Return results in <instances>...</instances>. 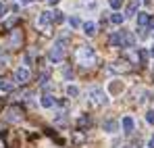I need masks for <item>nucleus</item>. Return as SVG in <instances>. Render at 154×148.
Segmentation results:
<instances>
[{
  "label": "nucleus",
  "mask_w": 154,
  "mask_h": 148,
  "mask_svg": "<svg viewBox=\"0 0 154 148\" xmlns=\"http://www.w3.org/2000/svg\"><path fill=\"white\" fill-rule=\"evenodd\" d=\"M65 44H67V40H58V42L48 50V58H50L52 63H60V61L65 58Z\"/></svg>",
  "instance_id": "f257e3e1"
},
{
  "label": "nucleus",
  "mask_w": 154,
  "mask_h": 148,
  "mask_svg": "<svg viewBox=\"0 0 154 148\" xmlns=\"http://www.w3.org/2000/svg\"><path fill=\"white\" fill-rule=\"evenodd\" d=\"M77 58H79V63H83V65H92V63L96 61V52L90 48V46H83V48L77 50Z\"/></svg>",
  "instance_id": "f03ea898"
},
{
  "label": "nucleus",
  "mask_w": 154,
  "mask_h": 148,
  "mask_svg": "<svg viewBox=\"0 0 154 148\" xmlns=\"http://www.w3.org/2000/svg\"><path fill=\"white\" fill-rule=\"evenodd\" d=\"M4 119H6L8 123H19V121L23 119V111H21V106H8V109L4 111Z\"/></svg>",
  "instance_id": "7ed1b4c3"
},
{
  "label": "nucleus",
  "mask_w": 154,
  "mask_h": 148,
  "mask_svg": "<svg viewBox=\"0 0 154 148\" xmlns=\"http://www.w3.org/2000/svg\"><path fill=\"white\" fill-rule=\"evenodd\" d=\"M88 96H90V100H92L94 104H98V106L108 102V98H106V94H104L102 88H92V90L88 92Z\"/></svg>",
  "instance_id": "20e7f679"
},
{
  "label": "nucleus",
  "mask_w": 154,
  "mask_h": 148,
  "mask_svg": "<svg viewBox=\"0 0 154 148\" xmlns=\"http://www.w3.org/2000/svg\"><path fill=\"white\" fill-rule=\"evenodd\" d=\"M15 79H17L19 83H27V81H29V69L19 67V69L15 71Z\"/></svg>",
  "instance_id": "39448f33"
},
{
  "label": "nucleus",
  "mask_w": 154,
  "mask_h": 148,
  "mask_svg": "<svg viewBox=\"0 0 154 148\" xmlns=\"http://www.w3.org/2000/svg\"><path fill=\"white\" fill-rule=\"evenodd\" d=\"M21 40H23V33H21L19 29H15V31L11 33V46H13V48H19V46H21Z\"/></svg>",
  "instance_id": "423d86ee"
},
{
  "label": "nucleus",
  "mask_w": 154,
  "mask_h": 148,
  "mask_svg": "<svg viewBox=\"0 0 154 148\" xmlns=\"http://www.w3.org/2000/svg\"><path fill=\"white\" fill-rule=\"evenodd\" d=\"M121 38H123V46H133L135 44V38H133V33L131 31H125V29H121Z\"/></svg>",
  "instance_id": "0eeeda50"
},
{
  "label": "nucleus",
  "mask_w": 154,
  "mask_h": 148,
  "mask_svg": "<svg viewBox=\"0 0 154 148\" xmlns=\"http://www.w3.org/2000/svg\"><path fill=\"white\" fill-rule=\"evenodd\" d=\"M102 127H104V131L115 134V131L119 129V123H117V121H112V119H108V121H104V123H102Z\"/></svg>",
  "instance_id": "6e6552de"
},
{
  "label": "nucleus",
  "mask_w": 154,
  "mask_h": 148,
  "mask_svg": "<svg viewBox=\"0 0 154 148\" xmlns=\"http://www.w3.org/2000/svg\"><path fill=\"white\" fill-rule=\"evenodd\" d=\"M48 23H52V13H42L40 19H38V25L40 27H46Z\"/></svg>",
  "instance_id": "1a4fd4ad"
},
{
  "label": "nucleus",
  "mask_w": 154,
  "mask_h": 148,
  "mask_svg": "<svg viewBox=\"0 0 154 148\" xmlns=\"http://www.w3.org/2000/svg\"><path fill=\"white\" fill-rule=\"evenodd\" d=\"M148 23H150V15H148V13H137V25L146 29Z\"/></svg>",
  "instance_id": "9d476101"
},
{
  "label": "nucleus",
  "mask_w": 154,
  "mask_h": 148,
  "mask_svg": "<svg viewBox=\"0 0 154 148\" xmlns=\"http://www.w3.org/2000/svg\"><path fill=\"white\" fill-rule=\"evenodd\" d=\"M40 102H42V106H44V109H50V106H54V102H56V100H54V96H50V94H44Z\"/></svg>",
  "instance_id": "9b49d317"
},
{
  "label": "nucleus",
  "mask_w": 154,
  "mask_h": 148,
  "mask_svg": "<svg viewBox=\"0 0 154 148\" xmlns=\"http://www.w3.org/2000/svg\"><path fill=\"white\" fill-rule=\"evenodd\" d=\"M140 2H142V0H131V2H129L127 11H125V15H127V17L135 15V11H137V6H140Z\"/></svg>",
  "instance_id": "f8f14e48"
},
{
  "label": "nucleus",
  "mask_w": 154,
  "mask_h": 148,
  "mask_svg": "<svg viewBox=\"0 0 154 148\" xmlns=\"http://www.w3.org/2000/svg\"><path fill=\"white\" fill-rule=\"evenodd\" d=\"M112 46H123V38H121V31H115L112 36H110V40H108Z\"/></svg>",
  "instance_id": "ddd939ff"
},
{
  "label": "nucleus",
  "mask_w": 154,
  "mask_h": 148,
  "mask_svg": "<svg viewBox=\"0 0 154 148\" xmlns=\"http://www.w3.org/2000/svg\"><path fill=\"white\" fill-rule=\"evenodd\" d=\"M123 131H125V134H131V131H133V119H131V117H125V119H123Z\"/></svg>",
  "instance_id": "4468645a"
},
{
  "label": "nucleus",
  "mask_w": 154,
  "mask_h": 148,
  "mask_svg": "<svg viewBox=\"0 0 154 148\" xmlns=\"http://www.w3.org/2000/svg\"><path fill=\"white\" fill-rule=\"evenodd\" d=\"M13 88H15L13 81H8V79H0V90H2V92H11Z\"/></svg>",
  "instance_id": "2eb2a0df"
},
{
  "label": "nucleus",
  "mask_w": 154,
  "mask_h": 148,
  "mask_svg": "<svg viewBox=\"0 0 154 148\" xmlns=\"http://www.w3.org/2000/svg\"><path fill=\"white\" fill-rule=\"evenodd\" d=\"M83 31H85V36H94V33H96V23H92V21L85 23L83 25Z\"/></svg>",
  "instance_id": "dca6fc26"
},
{
  "label": "nucleus",
  "mask_w": 154,
  "mask_h": 148,
  "mask_svg": "<svg viewBox=\"0 0 154 148\" xmlns=\"http://www.w3.org/2000/svg\"><path fill=\"white\" fill-rule=\"evenodd\" d=\"M110 21H112L115 25H121L123 21H125V15H121V13H115V15L110 17Z\"/></svg>",
  "instance_id": "f3484780"
},
{
  "label": "nucleus",
  "mask_w": 154,
  "mask_h": 148,
  "mask_svg": "<svg viewBox=\"0 0 154 148\" xmlns=\"http://www.w3.org/2000/svg\"><path fill=\"white\" fill-rule=\"evenodd\" d=\"M137 56H140V61H142V65H146V63H148V50L140 48V50H137Z\"/></svg>",
  "instance_id": "a211bd4d"
},
{
  "label": "nucleus",
  "mask_w": 154,
  "mask_h": 148,
  "mask_svg": "<svg viewBox=\"0 0 154 148\" xmlns=\"http://www.w3.org/2000/svg\"><path fill=\"white\" fill-rule=\"evenodd\" d=\"M121 90H123V83H119V81H112V83H110V92H112V94H119Z\"/></svg>",
  "instance_id": "6ab92c4d"
},
{
  "label": "nucleus",
  "mask_w": 154,
  "mask_h": 148,
  "mask_svg": "<svg viewBox=\"0 0 154 148\" xmlns=\"http://www.w3.org/2000/svg\"><path fill=\"white\" fill-rule=\"evenodd\" d=\"M67 94H69V96H77V94H79L77 86H69V88H67Z\"/></svg>",
  "instance_id": "aec40b11"
},
{
  "label": "nucleus",
  "mask_w": 154,
  "mask_h": 148,
  "mask_svg": "<svg viewBox=\"0 0 154 148\" xmlns=\"http://www.w3.org/2000/svg\"><path fill=\"white\" fill-rule=\"evenodd\" d=\"M85 125H90V117H88V115L79 119V127H85Z\"/></svg>",
  "instance_id": "412c9836"
},
{
  "label": "nucleus",
  "mask_w": 154,
  "mask_h": 148,
  "mask_svg": "<svg viewBox=\"0 0 154 148\" xmlns=\"http://www.w3.org/2000/svg\"><path fill=\"white\" fill-rule=\"evenodd\" d=\"M108 2H110L112 8H121V4H123V0H108Z\"/></svg>",
  "instance_id": "4be33fe9"
},
{
  "label": "nucleus",
  "mask_w": 154,
  "mask_h": 148,
  "mask_svg": "<svg viewBox=\"0 0 154 148\" xmlns=\"http://www.w3.org/2000/svg\"><path fill=\"white\" fill-rule=\"evenodd\" d=\"M69 23H71V27H79V19H77V17H71Z\"/></svg>",
  "instance_id": "5701e85b"
},
{
  "label": "nucleus",
  "mask_w": 154,
  "mask_h": 148,
  "mask_svg": "<svg viewBox=\"0 0 154 148\" xmlns=\"http://www.w3.org/2000/svg\"><path fill=\"white\" fill-rule=\"evenodd\" d=\"M146 121H148V123H154V111H150V113L146 115Z\"/></svg>",
  "instance_id": "b1692460"
},
{
  "label": "nucleus",
  "mask_w": 154,
  "mask_h": 148,
  "mask_svg": "<svg viewBox=\"0 0 154 148\" xmlns=\"http://www.w3.org/2000/svg\"><path fill=\"white\" fill-rule=\"evenodd\" d=\"M15 23H17V19H8V21H6V27H13Z\"/></svg>",
  "instance_id": "393cba45"
},
{
  "label": "nucleus",
  "mask_w": 154,
  "mask_h": 148,
  "mask_svg": "<svg viewBox=\"0 0 154 148\" xmlns=\"http://www.w3.org/2000/svg\"><path fill=\"white\" fill-rule=\"evenodd\" d=\"M148 146H150V148H154V136L150 138V142H148Z\"/></svg>",
  "instance_id": "a878e982"
},
{
  "label": "nucleus",
  "mask_w": 154,
  "mask_h": 148,
  "mask_svg": "<svg viewBox=\"0 0 154 148\" xmlns=\"http://www.w3.org/2000/svg\"><path fill=\"white\" fill-rule=\"evenodd\" d=\"M19 2H21V4H29L31 0H19Z\"/></svg>",
  "instance_id": "bb28decb"
},
{
  "label": "nucleus",
  "mask_w": 154,
  "mask_h": 148,
  "mask_svg": "<svg viewBox=\"0 0 154 148\" xmlns=\"http://www.w3.org/2000/svg\"><path fill=\"white\" fill-rule=\"evenodd\" d=\"M0 148H6V144L2 142V138H0Z\"/></svg>",
  "instance_id": "cd10ccee"
},
{
  "label": "nucleus",
  "mask_w": 154,
  "mask_h": 148,
  "mask_svg": "<svg viewBox=\"0 0 154 148\" xmlns=\"http://www.w3.org/2000/svg\"><path fill=\"white\" fill-rule=\"evenodd\" d=\"M2 13H4V8H2V2H0V17H2Z\"/></svg>",
  "instance_id": "c85d7f7f"
},
{
  "label": "nucleus",
  "mask_w": 154,
  "mask_h": 148,
  "mask_svg": "<svg viewBox=\"0 0 154 148\" xmlns=\"http://www.w3.org/2000/svg\"><path fill=\"white\" fill-rule=\"evenodd\" d=\"M48 2H50V4H56V2H58V0H48Z\"/></svg>",
  "instance_id": "c756f323"
},
{
  "label": "nucleus",
  "mask_w": 154,
  "mask_h": 148,
  "mask_svg": "<svg viewBox=\"0 0 154 148\" xmlns=\"http://www.w3.org/2000/svg\"><path fill=\"white\" fill-rule=\"evenodd\" d=\"M152 54H154V48H152Z\"/></svg>",
  "instance_id": "7c9ffc66"
},
{
  "label": "nucleus",
  "mask_w": 154,
  "mask_h": 148,
  "mask_svg": "<svg viewBox=\"0 0 154 148\" xmlns=\"http://www.w3.org/2000/svg\"><path fill=\"white\" fill-rule=\"evenodd\" d=\"M152 75H154V69H152Z\"/></svg>",
  "instance_id": "2f4dec72"
},
{
  "label": "nucleus",
  "mask_w": 154,
  "mask_h": 148,
  "mask_svg": "<svg viewBox=\"0 0 154 148\" xmlns=\"http://www.w3.org/2000/svg\"><path fill=\"white\" fill-rule=\"evenodd\" d=\"M125 148H129V146H125Z\"/></svg>",
  "instance_id": "473e14b6"
}]
</instances>
